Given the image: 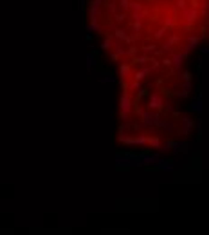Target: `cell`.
<instances>
[{
  "mask_svg": "<svg viewBox=\"0 0 209 235\" xmlns=\"http://www.w3.org/2000/svg\"><path fill=\"white\" fill-rule=\"evenodd\" d=\"M144 163L141 161L139 156H134V154H119L115 157V167L117 168H134V167H143Z\"/></svg>",
  "mask_w": 209,
  "mask_h": 235,
  "instance_id": "6da1fadb",
  "label": "cell"
},
{
  "mask_svg": "<svg viewBox=\"0 0 209 235\" xmlns=\"http://www.w3.org/2000/svg\"><path fill=\"white\" fill-rule=\"evenodd\" d=\"M164 98L159 94V92H152L150 94V100H148V109L153 110V112H159L161 109H164Z\"/></svg>",
  "mask_w": 209,
  "mask_h": 235,
  "instance_id": "7a4b0ae2",
  "label": "cell"
},
{
  "mask_svg": "<svg viewBox=\"0 0 209 235\" xmlns=\"http://www.w3.org/2000/svg\"><path fill=\"white\" fill-rule=\"evenodd\" d=\"M141 157V161L144 163V165H152L153 168L155 167H159V165H162L166 159H162V157H159L157 154H152V152H146V154H143V156H139Z\"/></svg>",
  "mask_w": 209,
  "mask_h": 235,
  "instance_id": "3957f363",
  "label": "cell"
},
{
  "mask_svg": "<svg viewBox=\"0 0 209 235\" xmlns=\"http://www.w3.org/2000/svg\"><path fill=\"white\" fill-rule=\"evenodd\" d=\"M130 110H132V98H130V94H128V92H124V94L121 96V114H123V118H124V119L128 118Z\"/></svg>",
  "mask_w": 209,
  "mask_h": 235,
  "instance_id": "277c9868",
  "label": "cell"
},
{
  "mask_svg": "<svg viewBox=\"0 0 209 235\" xmlns=\"http://www.w3.org/2000/svg\"><path fill=\"white\" fill-rule=\"evenodd\" d=\"M180 121H182V130H180V132H182L184 136L191 134V132L195 130V127H197V121H195V119H191L189 116H184Z\"/></svg>",
  "mask_w": 209,
  "mask_h": 235,
  "instance_id": "5b68a950",
  "label": "cell"
},
{
  "mask_svg": "<svg viewBox=\"0 0 209 235\" xmlns=\"http://www.w3.org/2000/svg\"><path fill=\"white\" fill-rule=\"evenodd\" d=\"M184 18H186V22H188V27L191 25V24H195L197 20H198V11L197 9H191V7H186L184 11Z\"/></svg>",
  "mask_w": 209,
  "mask_h": 235,
  "instance_id": "8992f818",
  "label": "cell"
},
{
  "mask_svg": "<svg viewBox=\"0 0 209 235\" xmlns=\"http://www.w3.org/2000/svg\"><path fill=\"white\" fill-rule=\"evenodd\" d=\"M184 58H186V54L180 51V52H175L173 56H171V65H173V72H179L180 71V65L184 63Z\"/></svg>",
  "mask_w": 209,
  "mask_h": 235,
  "instance_id": "52a82bcc",
  "label": "cell"
},
{
  "mask_svg": "<svg viewBox=\"0 0 209 235\" xmlns=\"http://www.w3.org/2000/svg\"><path fill=\"white\" fill-rule=\"evenodd\" d=\"M198 40H200L198 36H195V34H191V36L188 38V43H186V45L182 47V52H184V54H188L189 51H193V49H195V47L198 45Z\"/></svg>",
  "mask_w": 209,
  "mask_h": 235,
  "instance_id": "ba28073f",
  "label": "cell"
},
{
  "mask_svg": "<svg viewBox=\"0 0 209 235\" xmlns=\"http://www.w3.org/2000/svg\"><path fill=\"white\" fill-rule=\"evenodd\" d=\"M189 110H191V112H197V114H200V112L204 110V105H202V94H198V96L191 101Z\"/></svg>",
  "mask_w": 209,
  "mask_h": 235,
  "instance_id": "9c48e42d",
  "label": "cell"
},
{
  "mask_svg": "<svg viewBox=\"0 0 209 235\" xmlns=\"http://www.w3.org/2000/svg\"><path fill=\"white\" fill-rule=\"evenodd\" d=\"M130 7L134 9V16H135V20H139V22H141V18L146 14L144 7H143L141 4H135V2H130Z\"/></svg>",
  "mask_w": 209,
  "mask_h": 235,
  "instance_id": "30bf717a",
  "label": "cell"
},
{
  "mask_svg": "<svg viewBox=\"0 0 209 235\" xmlns=\"http://www.w3.org/2000/svg\"><path fill=\"white\" fill-rule=\"evenodd\" d=\"M99 7H101V0H94L90 4V18H92V22H97V18H99Z\"/></svg>",
  "mask_w": 209,
  "mask_h": 235,
  "instance_id": "8fae6325",
  "label": "cell"
},
{
  "mask_svg": "<svg viewBox=\"0 0 209 235\" xmlns=\"http://www.w3.org/2000/svg\"><path fill=\"white\" fill-rule=\"evenodd\" d=\"M179 38L177 36H170L166 42H164V45H162V49H161V52H168V51H171V47H173V43L177 42Z\"/></svg>",
  "mask_w": 209,
  "mask_h": 235,
  "instance_id": "7c38bea8",
  "label": "cell"
},
{
  "mask_svg": "<svg viewBox=\"0 0 209 235\" xmlns=\"http://www.w3.org/2000/svg\"><path fill=\"white\" fill-rule=\"evenodd\" d=\"M175 168V165L171 163V161H164L162 165H159V167H155V170H159V172H171Z\"/></svg>",
  "mask_w": 209,
  "mask_h": 235,
  "instance_id": "4fadbf2b",
  "label": "cell"
},
{
  "mask_svg": "<svg viewBox=\"0 0 209 235\" xmlns=\"http://www.w3.org/2000/svg\"><path fill=\"white\" fill-rule=\"evenodd\" d=\"M150 72H152V69H148V67H146V69H141V71H137V72L134 74V78H135V81H141V80H144V78H146Z\"/></svg>",
  "mask_w": 209,
  "mask_h": 235,
  "instance_id": "5bb4252c",
  "label": "cell"
},
{
  "mask_svg": "<svg viewBox=\"0 0 209 235\" xmlns=\"http://www.w3.org/2000/svg\"><path fill=\"white\" fill-rule=\"evenodd\" d=\"M161 127H162V130H164L166 134H173V130H175V123L170 121V119H164V123H162Z\"/></svg>",
  "mask_w": 209,
  "mask_h": 235,
  "instance_id": "9a60e30c",
  "label": "cell"
},
{
  "mask_svg": "<svg viewBox=\"0 0 209 235\" xmlns=\"http://www.w3.org/2000/svg\"><path fill=\"white\" fill-rule=\"evenodd\" d=\"M115 38H119V40H124L126 43H130V42H132V38H130V36H128V34H126L123 29H115Z\"/></svg>",
  "mask_w": 209,
  "mask_h": 235,
  "instance_id": "2e32d148",
  "label": "cell"
},
{
  "mask_svg": "<svg viewBox=\"0 0 209 235\" xmlns=\"http://www.w3.org/2000/svg\"><path fill=\"white\" fill-rule=\"evenodd\" d=\"M94 63H96V52H88V56H87V67L92 69Z\"/></svg>",
  "mask_w": 209,
  "mask_h": 235,
  "instance_id": "e0dca14e",
  "label": "cell"
},
{
  "mask_svg": "<svg viewBox=\"0 0 209 235\" xmlns=\"http://www.w3.org/2000/svg\"><path fill=\"white\" fill-rule=\"evenodd\" d=\"M146 143H148V138H146V136H143V134L134 138V145H146Z\"/></svg>",
  "mask_w": 209,
  "mask_h": 235,
  "instance_id": "ac0fdd59",
  "label": "cell"
},
{
  "mask_svg": "<svg viewBox=\"0 0 209 235\" xmlns=\"http://www.w3.org/2000/svg\"><path fill=\"white\" fill-rule=\"evenodd\" d=\"M180 80H182L184 83H188V81L193 80V74H191L189 71H184V72H180Z\"/></svg>",
  "mask_w": 209,
  "mask_h": 235,
  "instance_id": "d6986e66",
  "label": "cell"
},
{
  "mask_svg": "<svg viewBox=\"0 0 209 235\" xmlns=\"http://www.w3.org/2000/svg\"><path fill=\"white\" fill-rule=\"evenodd\" d=\"M148 143H150L152 147H155V148H161V145H162V141H161L159 138H148Z\"/></svg>",
  "mask_w": 209,
  "mask_h": 235,
  "instance_id": "ffe728a7",
  "label": "cell"
},
{
  "mask_svg": "<svg viewBox=\"0 0 209 235\" xmlns=\"http://www.w3.org/2000/svg\"><path fill=\"white\" fill-rule=\"evenodd\" d=\"M119 72H121V78L124 80V78L128 76V72H130V65H126V63H124V65H121V69H119Z\"/></svg>",
  "mask_w": 209,
  "mask_h": 235,
  "instance_id": "44dd1931",
  "label": "cell"
},
{
  "mask_svg": "<svg viewBox=\"0 0 209 235\" xmlns=\"http://www.w3.org/2000/svg\"><path fill=\"white\" fill-rule=\"evenodd\" d=\"M112 43H114V42H112V38H106V40L101 43V49H103V51H108V49L112 47Z\"/></svg>",
  "mask_w": 209,
  "mask_h": 235,
  "instance_id": "7402d4cb",
  "label": "cell"
},
{
  "mask_svg": "<svg viewBox=\"0 0 209 235\" xmlns=\"http://www.w3.org/2000/svg\"><path fill=\"white\" fill-rule=\"evenodd\" d=\"M101 81H103V83H110V85H112V83H115V78H114V74H105V78H103Z\"/></svg>",
  "mask_w": 209,
  "mask_h": 235,
  "instance_id": "603a6c76",
  "label": "cell"
},
{
  "mask_svg": "<svg viewBox=\"0 0 209 235\" xmlns=\"http://www.w3.org/2000/svg\"><path fill=\"white\" fill-rule=\"evenodd\" d=\"M164 107H166V109L170 110V114H173V116H180V112H179V110H177V109H175V107H173L171 103H166Z\"/></svg>",
  "mask_w": 209,
  "mask_h": 235,
  "instance_id": "cb8c5ba5",
  "label": "cell"
},
{
  "mask_svg": "<svg viewBox=\"0 0 209 235\" xmlns=\"http://www.w3.org/2000/svg\"><path fill=\"white\" fill-rule=\"evenodd\" d=\"M180 148H182V145H180L179 141H171V150H173V152H177V154H179V152H180Z\"/></svg>",
  "mask_w": 209,
  "mask_h": 235,
  "instance_id": "d4e9b609",
  "label": "cell"
},
{
  "mask_svg": "<svg viewBox=\"0 0 209 235\" xmlns=\"http://www.w3.org/2000/svg\"><path fill=\"white\" fill-rule=\"evenodd\" d=\"M87 31H88V33H92V31H99V24H97V22H92V24L87 27Z\"/></svg>",
  "mask_w": 209,
  "mask_h": 235,
  "instance_id": "484cf974",
  "label": "cell"
},
{
  "mask_svg": "<svg viewBox=\"0 0 209 235\" xmlns=\"http://www.w3.org/2000/svg\"><path fill=\"white\" fill-rule=\"evenodd\" d=\"M161 150H164V152H170V150H171V141H166V143H162V145H161Z\"/></svg>",
  "mask_w": 209,
  "mask_h": 235,
  "instance_id": "4316f807",
  "label": "cell"
},
{
  "mask_svg": "<svg viewBox=\"0 0 209 235\" xmlns=\"http://www.w3.org/2000/svg\"><path fill=\"white\" fill-rule=\"evenodd\" d=\"M115 51H117V52H115L117 56H121V54H126V51L121 47V43H115Z\"/></svg>",
  "mask_w": 209,
  "mask_h": 235,
  "instance_id": "83f0119b",
  "label": "cell"
},
{
  "mask_svg": "<svg viewBox=\"0 0 209 235\" xmlns=\"http://www.w3.org/2000/svg\"><path fill=\"white\" fill-rule=\"evenodd\" d=\"M173 24H175V20H173V16H170V18H168L166 22H164V29H168V27H171Z\"/></svg>",
  "mask_w": 209,
  "mask_h": 235,
  "instance_id": "f1b7e54d",
  "label": "cell"
},
{
  "mask_svg": "<svg viewBox=\"0 0 209 235\" xmlns=\"http://www.w3.org/2000/svg\"><path fill=\"white\" fill-rule=\"evenodd\" d=\"M134 31H135L134 34H139V31H141V22H139V20L134 22Z\"/></svg>",
  "mask_w": 209,
  "mask_h": 235,
  "instance_id": "f546056e",
  "label": "cell"
},
{
  "mask_svg": "<svg viewBox=\"0 0 209 235\" xmlns=\"http://www.w3.org/2000/svg\"><path fill=\"white\" fill-rule=\"evenodd\" d=\"M175 5H177L179 9H182V11H184V9H186V0H177V4H175Z\"/></svg>",
  "mask_w": 209,
  "mask_h": 235,
  "instance_id": "4dcf8cb0",
  "label": "cell"
},
{
  "mask_svg": "<svg viewBox=\"0 0 209 235\" xmlns=\"http://www.w3.org/2000/svg\"><path fill=\"white\" fill-rule=\"evenodd\" d=\"M143 51H144V54H148L150 51L153 52V51H155V45H146V47H143Z\"/></svg>",
  "mask_w": 209,
  "mask_h": 235,
  "instance_id": "1f68e13d",
  "label": "cell"
},
{
  "mask_svg": "<svg viewBox=\"0 0 209 235\" xmlns=\"http://www.w3.org/2000/svg\"><path fill=\"white\" fill-rule=\"evenodd\" d=\"M134 62H137V63H146V62H148V56H139V58H135Z\"/></svg>",
  "mask_w": 209,
  "mask_h": 235,
  "instance_id": "d6a6232c",
  "label": "cell"
},
{
  "mask_svg": "<svg viewBox=\"0 0 209 235\" xmlns=\"http://www.w3.org/2000/svg\"><path fill=\"white\" fill-rule=\"evenodd\" d=\"M198 16H200V18H207V16H209V11H207V9H202V11L198 13Z\"/></svg>",
  "mask_w": 209,
  "mask_h": 235,
  "instance_id": "836d02e7",
  "label": "cell"
},
{
  "mask_svg": "<svg viewBox=\"0 0 209 235\" xmlns=\"http://www.w3.org/2000/svg\"><path fill=\"white\" fill-rule=\"evenodd\" d=\"M130 89H137V91H141V81H134V83L130 85Z\"/></svg>",
  "mask_w": 209,
  "mask_h": 235,
  "instance_id": "e575fe53",
  "label": "cell"
},
{
  "mask_svg": "<svg viewBox=\"0 0 209 235\" xmlns=\"http://www.w3.org/2000/svg\"><path fill=\"white\" fill-rule=\"evenodd\" d=\"M164 33H166V29L162 27V29H161L159 33H155V38H162V36H164Z\"/></svg>",
  "mask_w": 209,
  "mask_h": 235,
  "instance_id": "d590c367",
  "label": "cell"
},
{
  "mask_svg": "<svg viewBox=\"0 0 209 235\" xmlns=\"http://www.w3.org/2000/svg\"><path fill=\"white\" fill-rule=\"evenodd\" d=\"M124 18H126V14H124V13H123V14H115V20H117V22H123Z\"/></svg>",
  "mask_w": 209,
  "mask_h": 235,
  "instance_id": "8d00e7d4",
  "label": "cell"
},
{
  "mask_svg": "<svg viewBox=\"0 0 209 235\" xmlns=\"http://www.w3.org/2000/svg\"><path fill=\"white\" fill-rule=\"evenodd\" d=\"M108 7H110L112 13H115V2H108Z\"/></svg>",
  "mask_w": 209,
  "mask_h": 235,
  "instance_id": "74e56055",
  "label": "cell"
},
{
  "mask_svg": "<svg viewBox=\"0 0 209 235\" xmlns=\"http://www.w3.org/2000/svg\"><path fill=\"white\" fill-rule=\"evenodd\" d=\"M162 63H164V65H171V58H164Z\"/></svg>",
  "mask_w": 209,
  "mask_h": 235,
  "instance_id": "f35d334b",
  "label": "cell"
},
{
  "mask_svg": "<svg viewBox=\"0 0 209 235\" xmlns=\"http://www.w3.org/2000/svg\"><path fill=\"white\" fill-rule=\"evenodd\" d=\"M202 54H204V56H209V47H204V49H202Z\"/></svg>",
  "mask_w": 209,
  "mask_h": 235,
  "instance_id": "ab89813d",
  "label": "cell"
},
{
  "mask_svg": "<svg viewBox=\"0 0 209 235\" xmlns=\"http://www.w3.org/2000/svg\"><path fill=\"white\" fill-rule=\"evenodd\" d=\"M135 51H137V47H130V49H128L130 54H135Z\"/></svg>",
  "mask_w": 209,
  "mask_h": 235,
  "instance_id": "60d3db41",
  "label": "cell"
}]
</instances>
